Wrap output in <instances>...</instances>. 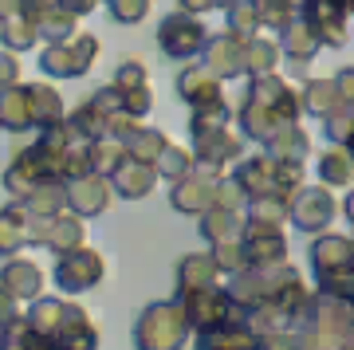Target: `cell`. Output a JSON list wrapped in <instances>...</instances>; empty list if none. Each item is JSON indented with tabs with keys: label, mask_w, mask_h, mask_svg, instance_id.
<instances>
[{
	"label": "cell",
	"mask_w": 354,
	"mask_h": 350,
	"mask_svg": "<svg viewBox=\"0 0 354 350\" xmlns=\"http://www.w3.org/2000/svg\"><path fill=\"white\" fill-rule=\"evenodd\" d=\"M16 75H20V67H16V59H8V55H0V83H8L12 87Z\"/></svg>",
	"instance_id": "cell-13"
},
{
	"label": "cell",
	"mask_w": 354,
	"mask_h": 350,
	"mask_svg": "<svg viewBox=\"0 0 354 350\" xmlns=\"http://www.w3.org/2000/svg\"><path fill=\"white\" fill-rule=\"evenodd\" d=\"M99 275H102V256L83 252V248H75V256H67L64 252V264H59V288L83 291V288H91Z\"/></svg>",
	"instance_id": "cell-2"
},
{
	"label": "cell",
	"mask_w": 354,
	"mask_h": 350,
	"mask_svg": "<svg viewBox=\"0 0 354 350\" xmlns=\"http://www.w3.org/2000/svg\"><path fill=\"white\" fill-rule=\"evenodd\" d=\"M201 36H205L201 24L189 20V16H174V20H165L162 32H158V39H162V48L169 51V55H189V51H197Z\"/></svg>",
	"instance_id": "cell-3"
},
{
	"label": "cell",
	"mask_w": 354,
	"mask_h": 350,
	"mask_svg": "<svg viewBox=\"0 0 354 350\" xmlns=\"http://www.w3.org/2000/svg\"><path fill=\"white\" fill-rule=\"evenodd\" d=\"M44 244H51L55 252H67V248H79V240H83V225L79 221H67V217H59V225H55V232H44Z\"/></svg>",
	"instance_id": "cell-9"
},
{
	"label": "cell",
	"mask_w": 354,
	"mask_h": 350,
	"mask_svg": "<svg viewBox=\"0 0 354 350\" xmlns=\"http://www.w3.org/2000/svg\"><path fill=\"white\" fill-rule=\"evenodd\" d=\"M319 169H323V177L335 181V185H342V181L351 177V162H346V154L342 150H327L323 154V162H319Z\"/></svg>",
	"instance_id": "cell-10"
},
{
	"label": "cell",
	"mask_w": 354,
	"mask_h": 350,
	"mask_svg": "<svg viewBox=\"0 0 354 350\" xmlns=\"http://www.w3.org/2000/svg\"><path fill=\"white\" fill-rule=\"evenodd\" d=\"M28 240V225L24 213L12 209V213H0V252H16Z\"/></svg>",
	"instance_id": "cell-8"
},
{
	"label": "cell",
	"mask_w": 354,
	"mask_h": 350,
	"mask_svg": "<svg viewBox=\"0 0 354 350\" xmlns=\"http://www.w3.org/2000/svg\"><path fill=\"white\" fill-rule=\"evenodd\" d=\"M114 181H118V189L127 193V197H134V193H150V185H153V174L146 169V165H118V174H114Z\"/></svg>",
	"instance_id": "cell-7"
},
{
	"label": "cell",
	"mask_w": 354,
	"mask_h": 350,
	"mask_svg": "<svg viewBox=\"0 0 354 350\" xmlns=\"http://www.w3.org/2000/svg\"><path fill=\"white\" fill-rule=\"evenodd\" d=\"M71 201H75L79 213H102L106 209V181L102 177H87L83 185L71 189Z\"/></svg>",
	"instance_id": "cell-5"
},
{
	"label": "cell",
	"mask_w": 354,
	"mask_h": 350,
	"mask_svg": "<svg viewBox=\"0 0 354 350\" xmlns=\"http://www.w3.org/2000/svg\"><path fill=\"white\" fill-rule=\"evenodd\" d=\"M299 205H304V209H295V221H299L304 228L327 225L330 213H335V209H330V197H327V193H319V189H315V193H304Z\"/></svg>",
	"instance_id": "cell-6"
},
{
	"label": "cell",
	"mask_w": 354,
	"mask_h": 350,
	"mask_svg": "<svg viewBox=\"0 0 354 350\" xmlns=\"http://www.w3.org/2000/svg\"><path fill=\"white\" fill-rule=\"evenodd\" d=\"M252 67H272V59H276V51H272V44H252Z\"/></svg>",
	"instance_id": "cell-12"
},
{
	"label": "cell",
	"mask_w": 354,
	"mask_h": 350,
	"mask_svg": "<svg viewBox=\"0 0 354 350\" xmlns=\"http://www.w3.org/2000/svg\"><path fill=\"white\" fill-rule=\"evenodd\" d=\"M146 4H150V0H111L114 16H118L122 24H138L142 12H146Z\"/></svg>",
	"instance_id": "cell-11"
},
{
	"label": "cell",
	"mask_w": 354,
	"mask_h": 350,
	"mask_svg": "<svg viewBox=\"0 0 354 350\" xmlns=\"http://www.w3.org/2000/svg\"><path fill=\"white\" fill-rule=\"evenodd\" d=\"M16 319V307H12V295L8 291H0V326H8Z\"/></svg>",
	"instance_id": "cell-14"
},
{
	"label": "cell",
	"mask_w": 354,
	"mask_h": 350,
	"mask_svg": "<svg viewBox=\"0 0 354 350\" xmlns=\"http://www.w3.org/2000/svg\"><path fill=\"white\" fill-rule=\"evenodd\" d=\"M193 79H201V75L193 71ZM193 79H189V71H185V75H181V91H193ZM201 95H216V83H205Z\"/></svg>",
	"instance_id": "cell-15"
},
{
	"label": "cell",
	"mask_w": 354,
	"mask_h": 350,
	"mask_svg": "<svg viewBox=\"0 0 354 350\" xmlns=\"http://www.w3.org/2000/svg\"><path fill=\"white\" fill-rule=\"evenodd\" d=\"M185 342V315L174 303H158L138 323V350H177Z\"/></svg>",
	"instance_id": "cell-1"
},
{
	"label": "cell",
	"mask_w": 354,
	"mask_h": 350,
	"mask_svg": "<svg viewBox=\"0 0 354 350\" xmlns=\"http://www.w3.org/2000/svg\"><path fill=\"white\" fill-rule=\"evenodd\" d=\"M39 288H44V275H39L36 264H24V260H16L4 268V291L8 295H20V300H28V295H39Z\"/></svg>",
	"instance_id": "cell-4"
}]
</instances>
